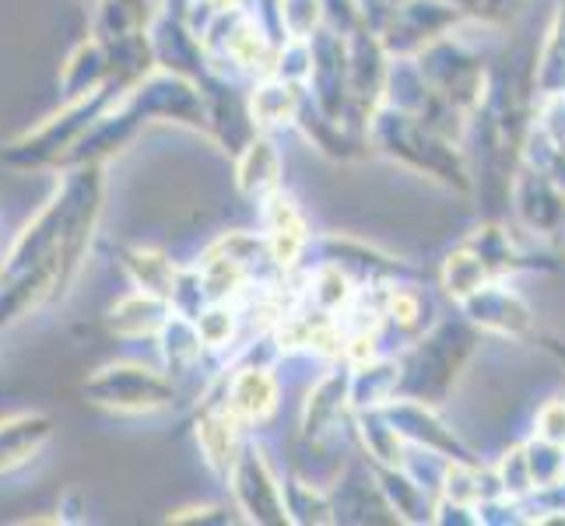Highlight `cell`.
Masks as SVG:
<instances>
[{
	"label": "cell",
	"instance_id": "obj_1",
	"mask_svg": "<svg viewBox=\"0 0 565 526\" xmlns=\"http://www.w3.org/2000/svg\"><path fill=\"white\" fill-rule=\"evenodd\" d=\"M275 379H270L267 373H260V368H249V373L236 376V383H232V415L236 418H246V421H264L270 411H275Z\"/></svg>",
	"mask_w": 565,
	"mask_h": 526
},
{
	"label": "cell",
	"instance_id": "obj_2",
	"mask_svg": "<svg viewBox=\"0 0 565 526\" xmlns=\"http://www.w3.org/2000/svg\"><path fill=\"white\" fill-rule=\"evenodd\" d=\"M302 243H306V225L299 218V211L288 201H275V207H270V246H275V260L291 264Z\"/></svg>",
	"mask_w": 565,
	"mask_h": 526
},
{
	"label": "cell",
	"instance_id": "obj_3",
	"mask_svg": "<svg viewBox=\"0 0 565 526\" xmlns=\"http://www.w3.org/2000/svg\"><path fill=\"white\" fill-rule=\"evenodd\" d=\"M296 112V88L288 85H264L253 95V116L260 124H285Z\"/></svg>",
	"mask_w": 565,
	"mask_h": 526
},
{
	"label": "cell",
	"instance_id": "obj_4",
	"mask_svg": "<svg viewBox=\"0 0 565 526\" xmlns=\"http://www.w3.org/2000/svg\"><path fill=\"white\" fill-rule=\"evenodd\" d=\"M275 175H278V159H275V151H270V144H264V141L253 144V151L243 162V186L267 190V186H275Z\"/></svg>",
	"mask_w": 565,
	"mask_h": 526
},
{
	"label": "cell",
	"instance_id": "obj_5",
	"mask_svg": "<svg viewBox=\"0 0 565 526\" xmlns=\"http://www.w3.org/2000/svg\"><path fill=\"white\" fill-rule=\"evenodd\" d=\"M201 446L211 463H225L232 453V421L225 415H214L201 425Z\"/></svg>",
	"mask_w": 565,
	"mask_h": 526
},
{
	"label": "cell",
	"instance_id": "obj_6",
	"mask_svg": "<svg viewBox=\"0 0 565 526\" xmlns=\"http://www.w3.org/2000/svg\"><path fill=\"white\" fill-rule=\"evenodd\" d=\"M228 50H232V56H236L239 64H253V61H260L267 46H264V39H260L257 25H253V22H243L236 32H232Z\"/></svg>",
	"mask_w": 565,
	"mask_h": 526
},
{
	"label": "cell",
	"instance_id": "obj_7",
	"mask_svg": "<svg viewBox=\"0 0 565 526\" xmlns=\"http://www.w3.org/2000/svg\"><path fill=\"white\" fill-rule=\"evenodd\" d=\"M317 0H285V11H281V18H285V25L296 32V35H302V32H309L317 25Z\"/></svg>",
	"mask_w": 565,
	"mask_h": 526
},
{
	"label": "cell",
	"instance_id": "obj_8",
	"mask_svg": "<svg viewBox=\"0 0 565 526\" xmlns=\"http://www.w3.org/2000/svg\"><path fill=\"white\" fill-rule=\"evenodd\" d=\"M198 330H201V337L207 344H222L232 334V320H228V313H222V309H214V313L201 316V326Z\"/></svg>",
	"mask_w": 565,
	"mask_h": 526
},
{
	"label": "cell",
	"instance_id": "obj_9",
	"mask_svg": "<svg viewBox=\"0 0 565 526\" xmlns=\"http://www.w3.org/2000/svg\"><path fill=\"white\" fill-rule=\"evenodd\" d=\"M541 432L548 439H565V404H548L541 411Z\"/></svg>",
	"mask_w": 565,
	"mask_h": 526
}]
</instances>
